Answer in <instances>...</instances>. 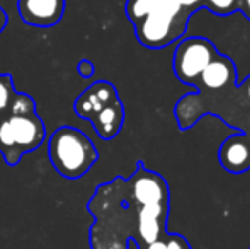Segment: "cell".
Here are the masks:
<instances>
[{"label":"cell","mask_w":250,"mask_h":249,"mask_svg":"<svg viewBox=\"0 0 250 249\" xmlns=\"http://www.w3.org/2000/svg\"><path fill=\"white\" fill-rule=\"evenodd\" d=\"M123 189L125 180L116 178L112 183L101 184L87 205L89 212L96 217V222L90 227L92 249H128L129 239H135L136 230L128 220H136L138 205L126 188V206H121Z\"/></svg>","instance_id":"1"},{"label":"cell","mask_w":250,"mask_h":249,"mask_svg":"<svg viewBox=\"0 0 250 249\" xmlns=\"http://www.w3.org/2000/svg\"><path fill=\"white\" fill-rule=\"evenodd\" d=\"M46 138L44 121L38 116L31 96L17 92L12 104L0 114V154L7 166L19 164L26 154L36 150Z\"/></svg>","instance_id":"2"},{"label":"cell","mask_w":250,"mask_h":249,"mask_svg":"<svg viewBox=\"0 0 250 249\" xmlns=\"http://www.w3.org/2000/svg\"><path fill=\"white\" fill-rule=\"evenodd\" d=\"M51 166L66 180H79L87 174L99 159L92 140L73 126H60L48 140Z\"/></svg>","instance_id":"3"},{"label":"cell","mask_w":250,"mask_h":249,"mask_svg":"<svg viewBox=\"0 0 250 249\" xmlns=\"http://www.w3.org/2000/svg\"><path fill=\"white\" fill-rule=\"evenodd\" d=\"M192 12L175 0H158V3L135 26L140 45L150 50H162L186 34Z\"/></svg>","instance_id":"4"},{"label":"cell","mask_w":250,"mask_h":249,"mask_svg":"<svg viewBox=\"0 0 250 249\" xmlns=\"http://www.w3.org/2000/svg\"><path fill=\"white\" fill-rule=\"evenodd\" d=\"M218 50L209 40L199 36L184 38L174 53V72L181 82L196 86L203 70L218 57Z\"/></svg>","instance_id":"5"},{"label":"cell","mask_w":250,"mask_h":249,"mask_svg":"<svg viewBox=\"0 0 250 249\" xmlns=\"http://www.w3.org/2000/svg\"><path fill=\"white\" fill-rule=\"evenodd\" d=\"M126 188L131 200L138 206L143 205H168V184L158 173L146 169L142 162L129 180H126Z\"/></svg>","instance_id":"6"},{"label":"cell","mask_w":250,"mask_h":249,"mask_svg":"<svg viewBox=\"0 0 250 249\" xmlns=\"http://www.w3.org/2000/svg\"><path fill=\"white\" fill-rule=\"evenodd\" d=\"M168 205H143L136 212L135 243L138 248H145L167 234Z\"/></svg>","instance_id":"7"},{"label":"cell","mask_w":250,"mask_h":249,"mask_svg":"<svg viewBox=\"0 0 250 249\" xmlns=\"http://www.w3.org/2000/svg\"><path fill=\"white\" fill-rule=\"evenodd\" d=\"M65 0H17L21 19L34 27H51L65 14Z\"/></svg>","instance_id":"8"},{"label":"cell","mask_w":250,"mask_h":249,"mask_svg":"<svg viewBox=\"0 0 250 249\" xmlns=\"http://www.w3.org/2000/svg\"><path fill=\"white\" fill-rule=\"evenodd\" d=\"M118 97V91L107 80H97L90 87H87L75 101V114L82 120H92L104 106L114 103Z\"/></svg>","instance_id":"9"},{"label":"cell","mask_w":250,"mask_h":249,"mask_svg":"<svg viewBox=\"0 0 250 249\" xmlns=\"http://www.w3.org/2000/svg\"><path fill=\"white\" fill-rule=\"evenodd\" d=\"M218 159L225 171L242 174L250 169V138L245 133H237L220 145Z\"/></svg>","instance_id":"10"},{"label":"cell","mask_w":250,"mask_h":249,"mask_svg":"<svg viewBox=\"0 0 250 249\" xmlns=\"http://www.w3.org/2000/svg\"><path fill=\"white\" fill-rule=\"evenodd\" d=\"M237 82V68L231 58L218 55L201 73L196 87L206 91H225L233 89Z\"/></svg>","instance_id":"11"},{"label":"cell","mask_w":250,"mask_h":249,"mask_svg":"<svg viewBox=\"0 0 250 249\" xmlns=\"http://www.w3.org/2000/svg\"><path fill=\"white\" fill-rule=\"evenodd\" d=\"M92 126L97 132V135L102 140H112L123 128L125 123V108L119 99H116L114 103L107 104L99 111L97 114H94Z\"/></svg>","instance_id":"12"},{"label":"cell","mask_w":250,"mask_h":249,"mask_svg":"<svg viewBox=\"0 0 250 249\" xmlns=\"http://www.w3.org/2000/svg\"><path fill=\"white\" fill-rule=\"evenodd\" d=\"M158 3V0H128L126 2V16L133 24L142 21L146 14Z\"/></svg>","instance_id":"13"},{"label":"cell","mask_w":250,"mask_h":249,"mask_svg":"<svg viewBox=\"0 0 250 249\" xmlns=\"http://www.w3.org/2000/svg\"><path fill=\"white\" fill-rule=\"evenodd\" d=\"M17 91L14 89V80L10 73H0V114H3L12 104Z\"/></svg>","instance_id":"14"},{"label":"cell","mask_w":250,"mask_h":249,"mask_svg":"<svg viewBox=\"0 0 250 249\" xmlns=\"http://www.w3.org/2000/svg\"><path fill=\"white\" fill-rule=\"evenodd\" d=\"M203 7L216 16H230L238 10V0H204Z\"/></svg>","instance_id":"15"},{"label":"cell","mask_w":250,"mask_h":249,"mask_svg":"<svg viewBox=\"0 0 250 249\" xmlns=\"http://www.w3.org/2000/svg\"><path fill=\"white\" fill-rule=\"evenodd\" d=\"M165 241V246L167 249H192L191 244H189V241L186 239L184 236H181V234H165L164 237Z\"/></svg>","instance_id":"16"},{"label":"cell","mask_w":250,"mask_h":249,"mask_svg":"<svg viewBox=\"0 0 250 249\" xmlns=\"http://www.w3.org/2000/svg\"><path fill=\"white\" fill-rule=\"evenodd\" d=\"M77 70H79V75L83 77V79H89V77L94 75L96 72V67L90 60H80L79 65H77Z\"/></svg>","instance_id":"17"},{"label":"cell","mask_w":250,"mask_h":249,"mask_svg":"<svg viewBox=\"0 0 250 249\" xmlns=\"http://www.w3.org/2000/svg\"><path fill=\"white\" fill-rule=\"evenodd\" d=\"M175 2H177L181 7H184V9H188L189 12L194 14L196 10L203 7V2H204V0H175Z\"/></svg>","instance_id":"18"},{"label":"cell","mask_w":250,"mask_h":249,"mask_svg":"<svg viewBox=\"0 0 250 249\" xmlns=\"http://www.w3.org/2000/svg\"><path fill=\"white\" fill-rule=\"evenodd\" d=\"M240 92L244 94V97L247 99V103L250 104V75L245 77V80L240 84Z\"/></svg>","instance_id":"19"},{"label":"cell","mask_w":250,"mask_h":249,"mask_svg":"<svg viewBox=\"0 0 250 249\" xmlns=\"http://www.w3.org/2000/svg\"><path fill=\"white\" fill-rule=\"evenodd\" d=\"M238 10L250 21V0H238Z\"/></svg>","instance_id":"20"},{"label":"cell","mask_w":250,"mask_h":249,"mask_svg":"<svg viewBox=\"0 0 250 249\" xmlns=\"http://www.w3.org/2000/svg\"><path fill=\"white\" fill-rule=\"evenodd\" d=\"M7 24H9V16H7L5 9H2V7H0V33L5 29Z\"/></svg>","instance_id":"21"},{"label":"cell","mask_w":250,"mask_h":249,"mask_svg":"<svg viewBox=\"0 0 250 249\" xmlns=\"http://www.w3.org/2000/svg\"><path fill=\"white\" fill-rule=\"evenodd\" d=\"M142 249H167V246H165L164 239H158V241H155V243H151V244H148V246H145Z\"/></svg>","instance_id":"22"},{"label":"cell","mask_w":250,"mask_h":249,"mask_svg":"<svg viewBox=\"0 0 250 249\" xmlns=\"http://www.w3.org/2000/svg\"><path fill=\"white\" fill-rule=\"evenodd\" d=\"M138 249H142V248H138Z\"/></svg>","instance_id":"23"},{"label":"cell","mask_w":250,"mask_h":249,"mask_svg":"<svg viewBox=\"0 0 250 249\" xmlns=\"http://www.w3.org/2000/svg\"><path fill=\"white\" fill-rule=\"evenodd\" d=\"M249 249H250V248H249Z\"/></svg>","instance_id":"24"}]
</instances>
